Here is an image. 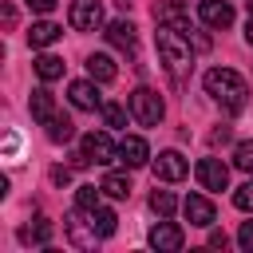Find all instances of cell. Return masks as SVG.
<instances>
[{
  "label": "cell",
  "instance_id": "44dd1931",
  "mask_svg": "<svg viewBox=\"0 0 253 253\" xmlns=\"http://www.w3.org/2000/svg\"><path fill=\"white\" fill-rule=\"evenodd\" d=\"M47 237H51V221H43V217H36V225H24L20 229V241L24 245H47Z\"/></svg>",
  "mask_w": 253,
  "mask_h": 253
},
{
  "label": "cell",
  "instance_id": "1f68e13d",
  "mask_svg": "<svg viewBox=\"0 0 253 253\" xmlns=\"http://www.w3.org/2000/svg\"><path fill=\"white\" fill-rule=\"evenodd\" d=\"M245 40L253 43V16H249V24H245Z\"/></svg>",
  "mask_w": 253,
  "mask_h": 253
},
{
  "label": "cell",
  "instance_id": "4dcf8cb0",
  "mask_svg": "<svg viewBox=\"0 0 253 253\" xmlns=\"http://www.w3.org/2000/svg\"><path fill=\"white\" fill-rule=\"evenodd\" d=\"M210 245H213V249H221V245H225V233H217V229H213V233H210Z\"/></svg>",
  "mask_w": 253,
  "mask_h": 253
},
{
  "label": "cell",
  "instance_id": "8fae6325",
  "mask_svg": "<svg viewBox=\"0 0 253 253\" xmlns=\"http://www.w3.org/2000/svg\"><path fill=\"white\" fill-rule=\"evenodd\" d=\"M67 99H71V107H79V111H99V107H103L95 79H75V83L67 87Z\"/></svg>",
  "mask_w": 253,
  "mask_h": 253
},
{
  "label": "cell",
  "instance_id": "3957f363",
  "mask_svg": "<svg viewBox=\"0 0 253 253\" xmlns=\"http://www.w3.org/2000/svg\"><path fill=\"white\" fill-rule=\"evenodd\" d=\"M126 107H130V119H134V123H142V126H158V123H162V115H166L162 95H158V91H150V87L130 91Z\"/></svg>",
  "mask_w": 253,
  "mask_h": 253
},
{
  "label": "cell",
  "instance_id": "5bb4252c",
  "mask_svg": "<svg viewBox=\"0 0 253 253\" xmlns=\"http://www.w3.org/2000/svg\"><path fill=\"white\" fill-rule=\"evenodd\" d=\"M107 40H111L119 51H134V43H138V28H134L130 20H115V24H107Z\"/></svg>",
  "mask_w": 253,
  "mask_h": 253
},
{
  "label": "cell",
  "instance_id": "7a4b0ae2",
  "mask_svg": "<svg viewBox=\"0 0 253 253\" xmlns=\"http://www.w3.org/2000/svg\"><path fill=\"white\" fill-rule=\"evenodd\" d=\"M202 83H206V95H210L221 111H229V115L245 111V103H249V87H245V79H241L233 67H210Z\"/></svg>",
  "mask_w": 253,
  "mask_h": 253
},
{
  "label": "cell",
  "instance_id": "d6986e66",
  "mask_svg": "<svg viewBox=\"0 0 253 253\" xmlns=\"http://www.w3.org/2000/svg\"><path fill=\"white\" fill-rule=\"evenodd\" d=\"M99 186H103V194H107V198H115V202L130 198V182H126V174H115V170H111V174H103V182H99Z\"/></svg>",
  "mask_w": 253,
  "mask_h": 253
},
{
  "label": "cell",
  "instance_id": "277c9868",
  "mask_svg": "<svg viewBox=\"0 0 253 253\" xmlns=\"http://www.w3.org/2000/svg\"><path fill=\"white\" fill-rule=\"evenodd\" d=\"M63 229H67V241H71L75 249H95V245L103 241V233L95 229L91 213H87V210H79V206L63 217Z\"/></svg>",
  "mask_w": 253,
  "mask_h": 253
},
{
  "label": "cell",
  "instance_id": "7c38bea8",
  "mask_svg": "<svg viewBox=\"0 0 253 253\" xmlns=\"http://www.w3.org/2000/svg\"><path fill=\"white\" fill-rule=\"evenodd\" d=\"M119 162H123V166H130V170L146 166V162H150V146H146V138L126 134V138L119 142Z\"/></svg>",
  "mask_w": 253,
  "mask_h": 253
},
{
  "label": "cell",
  "instance_id": "f546056e",
  "mask_svg": "<svg viewBox=\"0 0 253 253\" xmlns=\"http://www.w3.org/2000/svg\"><path fill=\"white\" fill-rule=\"evenodd\" d=\"M55 4H59V0H28V8H32V12H51Z\"/></svg>",
  "mask_w": 253,
  "mask_h": 253
},
{
  "label": "cell",
  "instance_id": "9c48e42d",
  "mask_svg": "<svg viewBox=\"0 0 253 253\" xmlns=\"http://www.w3.org/2000/svg\"><path fill=\"white\" fill-rule=\"evenodd\" d=\"M182 213H186V221L198 225V229H210L213 217H217V210H213V202H210L206 194H190V198L182 202Z\"/></svg>",
  "mask_w": 253,
  "mask_h": 253
},
{
  "label": "cell",
  "instance_id": "e0dca14e",
  "mask_svg": "<svg viewBox=\"0 0 253 253\" xmlns=\"http://www.w3.org/2000/svg\"><path fill=\"white\" fill-rule=\"evenodd\" d=\"M87 75H91L95 83H111L119 71H115V59H111L107 51H95V55L87 59Z\"/></svg>",
  "mask_w": 253,
  "mask_h": 253
},
{
  "label": "cell",
  "instance_id": "ffe728a7",
  "mask_svg": "<svg viewBox=\"0 0 253 253\" xmlns=\"http://www.w3.org/2000/svg\"><path fill=\"white\" fill-rule=\"evenodd\" d=\"M36 75H40L43 83L59 79V75H63V59H59V55H51V51H43V55L36 59Z\"/></svg>",
  "mask_w": 253,
  "mask_h": 253
},
{
  "label": "cell",
  "instance_id": "4316f807",
  "mask_svg": "<svg viewBox=\"0 0 253 253\" xmlns=\"http://www.w3.org/2000/svg\"><path fill=\"white\" fill-rule=\"evenodd\" d=\"M233 166L245 170V174H253V138H245V142L233 146Z\"/></svg>",
  "mask_w": 253,
  "mask_h": 253
},
{
  "label": "cell",
  "instance_id": "484cf974",
  "mask_svg": "<svg viewBox=\"0 0 253 253\" xmlns=\"http://www.w3.org/2000/svg\"><path fill=\"white\" fill-rule=\"evenodd\" d=\"M91 221H95V229H99L103 237H111V233H115V225H119V217H115V210H107V206H99V210L91 213Z\"/></svg>",
  "mask_w": 253,
  "mask_h": 253
},
{
  "label": "cell",
  "instance_id": "ac0fdd59",
  "mask_svg": "<svg viewBox=\"0 0 253 253\" xmlns=\"http://www.w3.org/2000/svg\"><path fill=\"white\" fill-rule=\"evenodd\" d=\"M55 115H59V111H55V99H51V91H43V87H40V91H32V119L47 126Z\"/></svg>",
  "mask_w": 253,
  "mask_h": 253
},
{
  "label": "cell",
  "instance_id": "5b68a950",
  "mask_svg": "<svg viewBox=\"0 0 253 253\" xmlns=\"http://www.w3.org/2000/svg\"><path fill=\"white\" fill-rule=\"evenodd\" d=\"M83 154L95 166H111V162H119V142H111L107 130H91V134H83Z\"/></svg>",
  "mask_w": 253,
  "mask_h": 253
},
{
  "label": "cell",
  "instance_id": "6da1fadb",
  "mask_svg": "<svg viewBox=\"0 0 253 253\" xmlns=\"http://www.w3.org/2000/svg\"><path fill=\"white\" fill-rule=\"evenodd\" d=\"M154 43H158V59H162V67L170 71V79H174V83H182V79L190 75V67H194L190 36H186V32H178V28H170V24H158Z\"/></svg>",
  "mask_w": 253,
  "mask_h": 253
},
{
  "label": "cell",
  "instance_id": "7402d4cb",
  "mask_svg": "<svg viewBox=\"0 0 253 253\" xmlns=\"http://www.w3.org/2000/svg\"><path fill=\"white\" fill-rule=\"evenodd\" d=\"M75 206L87 210V213H95V210L103 206V186H79V190H75Z\"/></svg>",
  "mask_w": 253,
  "mask_h": 253
},
{
  "label": "cell",
  "instance_id": "52a82bcc",
  "mask_svg": "<svg viewBox=\"0 0 253 253\" xmlns=\"http://www.w3.org/2000/svg\"><path fill=\"white\" fill-rule=\"evenodd\" d=\"M194 178H198L202 190H225V186H229V166H225L221 158H202V162L194 166Z\"/></svg>",
  "mask_w": 253,
  "mask_h": 253
},
{
  "label": "cell",
  "instance_id": "d6a6232c",
  "mask_svg": "<svg viewBox=\"0 0 253 253\" xmlns=\"http://www.w3.org/2000/svg\"><path fill=\"white\" fill-rule=\"evenodd\" d=\"M245 4H249V16H253V0H245Z\"/></svg>",
  "mask_w": 253,
  "mask_h": 253
},
{
  "label": "cell",
  "instance_id": "d4e9b609",
  "mask_svg": "<svg viewBox=\"0 0 253 253\" xmlns=\"http://www.w3.org/2000/svg\"><path fill=\"white\" fill-rule=\"evenodd\" d=\"M174 206H178V202H174V194H170V190H154V194H150V210H154L158 217H170V213H174Z\"/></svg>",
  "mask_w": 253,
  "mask_h": 253
},
{
  "label": "cell",
  "instance_id": "ba28073f",
  "mask_svg": "<svg viewBox=\"0 0 253 253\" xmlns=\"http://www.w3.org/2000/svg\"><path fill=\"white\" fill-rule=\"evenodd\" d=\"M190 174V162L178 154V150H162L158 158H154V178L158 182H182Z\"/></svg>",
  "mask_w": 253,
  "mask_h": 253
},
{
  "label": "cell",
  "instance_id": "8992f818",
  "mask_svg": "<svg viewBox=\"0 0 253 253\" xmlns=\"http://www.w3.org/2000/svg\"><path fill=\"white\" fill-rule=\"evenodd\" d=\"M67 20H71L75 32H99L103 28V4L99 0H71Z\"/></svg>",
  "mask_w": 253,
  "mask_h": 253
},
{
  "label": "cell",
  "instance_id": "cb8c5ba5",
  "mask_svg": "<svg viewBox=\"0 0 253 253\" xmlns=\"http://www.w3.org/2000/svg\"><path fill=\"white\" fill-rule=\"evenodd\" d=\"M99 115H103V123H107V126H126V115H130V107H123V103H107V99H103Z\"/></svg>",
  "mask_w": 253,
  "mask_h": 253
},
{
  "label": "cell",
  "instance_id": "30bf717a",
  "mask_svg": "<svg viewBox=\"0 0 253 253\" xmlns=\"http://www.w3.org/2000/svg\"><path fill=\"white\" fill-rule=\"evenodd\" d=\"M198 20L206 28H229L233 24V4L229 0H202L198 4Z\"/></svg>",
  "mask_w": 253,
  "mask_h": 253
},
{
  "label": "cell",
  "instance_id": "f1b7e54d",
  "mask_svg": "<svg viewBox=\"0 0 253 253\" xmlns=\"http://www.w3.org/2000/svg\"><path fill=\"white\" fill-rule=\"evenodd\" d=\"M237 245L253 253V221H241V229H237Z\"/></svg>",
  "mask_w": 253,
  "mask_h": 253
},
{
  "label": "cell",
  "instance_id": "4fadbf2b",
  "mask_svg": "<svg viewBox=\"0 0 253 253\" xmlns=\"http://www.w3.org/2000/svg\"><path fill=\"white\" fill-rule=\"evenodd\" d=\"M182 241H186V233H182L174 221H158V225L150 229V245H154L158 253H178Z\"/></svg>",
  "mask_w": 253,
  "mask_h": 253
},
{
  "label": "cell",
  "instance_id": "603a6c76",
  "mask_svg": "<svg viewBox=\"0 0 253 253\" xmlns=\"http://www.w3.org/2000/svg\"><path fill=\"white\" fill-rule=\"evenodd\" d=\"M47 138H51V142H71V138H75L71 119H67V115H55V119L47 123Z\"/></svg>",
  "mask_w": 253,
  "mask_h": 253
},
{
  "label": "cell",
  "instance_id": "83f0119b",
  "mask_svg": "<svg viewBox=\"0 0 253 253\" xmlns=\"http://www.w3.org/2000/svg\"><path fill=\"white\" fill-rule=\"evenodd\" d=\"M233 206H237V210H245V213H253V178H249L245 186H237V190H233Z\"/></svg>",
  "mask_w": 253,
  "mask_h": 253
},
{
  "label": "cell",
  "instance_id": "9a60e30c",
  "mask_svg": "<svg viewBox=\"0 0 253 253\" xmlns=\"http://www.w3.org/2000/svg\"><path fill=\"white\" fill-rule=\"evenodd\" d=\"M154 16H158V24H170V28H178V32H186V36H190V16H186L182 0H170V4L154 8Z\"/></svg>",
  "mask_w": 253,
  "mask_h": 253
},
{
  "label": "cell",
  "instance_id": "2e32d148",
  "mask_svg": "<svg viewBox=\"0 0 253 253\" xmlns=\"http://www.w3.org/2000/svg\"><path fill=\"white\" fill-rule=\"evenodd\" d=\"M59 36H63V28H59V24H51V20H40V24H32V28H28V43H32V47H51Z\"/></svg>",
  "mask_w": 253,
  "mask_h": 253
}]
</instances>
